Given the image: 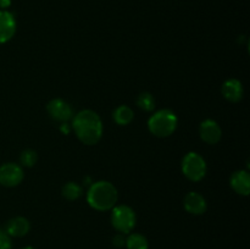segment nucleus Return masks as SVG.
<instances>
[{
  "instance_id": "1",
  "label": "nucleus",
  "mask_w": 250,
  "mask_h": 249,
  "mask_svg": "<svg viewBox=\"0 0 250 249\" xmlns=\"http://www.w3.org/2000/svg\"><path fill=\"white\" fill-rule=\"evenodd\" d=\"M72 129L85 145H94L103 136V122L99 115L89 109L78 112L72 120Z\"/></svg>"
},
{
  "instance_id": "2",
  "label": "nucleus",
  "mask_w": 250,
  "mask_h": 249,
  "mask_svg": "<svg viewBox=\"0 0 250 249\" xmlns=\"http://www.w3.org/2000/svg\"><path fill=\"white\" fill-rule=\"evenodd\" d=\"M119 193L109 181H97L92 183L87 192V202L98 211H107L116 205Z\"/></svg>"
},
{
  "instance_id": "3",
  "label": "nucleus",
  "mask_w": 250,
  "mask_h": 249,
  "mask_svg": "<svg viewBox=\"0 0 250 249\" xmlns=\"http://www.w3.org/2000/svg\"><path fill=\"white\" fill-rule=\"evenodd\" d=\"M178 124V119L175 112L170 109L156 111L148 120V128L151 134L159 138H166L173 134Z\"/></svg>"
},
{
  "instance_id": "4",
  "label": "nucleus",
  "mask_w": 250,
  "mask_h": 249,
  "mask_svg": "<svg viewBox=\"0 0 250 249\" xmlns=\"http://www.w3.org/2000/svg\"><path fill=\"white\" fill-rule=\"evenodd\" d=\"M111 211V225L119 233L128 234L136 226V212L128 205H115Z\"/></svg>"
},
{
  "instance_id": "5",
  "label": "nucleus",
  "mask_w": 250,
  "mask_h": 249,
  "mask_svg": "<svg viewBox=\"0 0 250 249\" xmlns=\"http://www.w3.org/2000/svg\"><path fill=\"white\" fill-rule=\"evenodd\" d=\"M207 163L204 158L195 151H190L182 159V172L193 182H199L207 175Z\"/></svg>"
},
{
  "instance_id": "6",
  "label": "nucleus",
  "mask_w": 250,
  "mask_h": 249,
  "mask_svg": "<svg viewBox=\"0 0 250 249\" xmlns=\"http://www.w3.org/2000/svg\"><path fill=\"white\" fill-rule=\"evenodd\" d=\"M24 173L20 165L15 163H6L0 166V185L12 188L23 181Z\"/></svg>"
},
{
  "instance_id": "7",
  "label": "nucleus",
  "mask_w": 250,
  "mask_h": 249,
  "mask_svg": "<svg viewBox=\"0 0 250 249\" xmlns=\"http://www.w3.org/2000/svg\"><path fill=\"white\" fill-rule=\"evenodd\" d=\"M46 111L51 119L61 124L70 121L73 117V110L71 105L60 98L51 99L46 105Z\"/></svg>"
},
{
  "instance_id": "8",
  "label": "nucleus",
  "mask_w": 250,
  "mask_h": 249,
  "mask_svg": "<svg viewBox=\"0 0 250 249\" xmlns=\"http://www.w3.org/2000/svg\"><path fill=\"white\" fill-rule=\"evenodd\" d=\"M199 136L207 144H216L222 137L221 127L215 120H204L199 126Z\"/></svg>"
},
{
  "instance_id": "9",
  "label": "nucleus",
  "mask_w": 250,
  "mask_h": 249,
  "mask_svg": "<svg viewBox=\"0 0 250 249\" xmlns=\"http://www.w3.org/2000/svg\"><path fill=\"white\" fill-rule=\"evenodd\" d=\"M16 33V20L11 12L0 10V44L9 42Z\"/></svg>"
},
{
  "instance_id": "10",
  "label": "nucleus",
  "mask_w": 250,
  "mask_h": 249,
  "mask_svg": "<svg viewBox=\"0 0 250 249\" xmlns=\"http://www.w3.org/2000/svg\"><path fill=\"white\" fill-rule=\"evenodd\" d=\"M183 207L186 211L192 215H203L207 211V200L197 192H189L183 199Z\"/></svg>"
},
{
  "instance_id": "11",
  "label": "nucleus",
  "mask_w": 250,
  "mask_h": 249,
  "mask_svg": "<svg viewBox=\"0 0 250 249\" xmlns=\"http://www.w3.org/2000/svg\"><path fill=\"white\" fill-rule=\"evenodd\" d=\"M221 93L225 99L229 100V103H238L243 98L244 89L238 80L231 78V80H227L226 82H224L221 87Z\"/></svg>"
},
{
  "instance_id": "12",
  "label": "nucleus",
  "mask_w": 250,
  "mask_h": 249,
  "mask_svg": "<svg viewBox=\"0 0 250 249\" xmlns=\"http://www.w3.org/2000/svg\"><path fill=\"white\" fill-rule=\"evenodd\" d=\"M232 189L239 195H249L250 193V175L247 170L236 171L229 180Z\"/></svg>"
},
{
  "instance_id": "13",
  "label": "nucleus",
  "mask_w": 250,
  "mask_h": 249,
  "mask_svg": "<svg viewBox=\"0 0 250 249\" xmlns=\"http://www.w3.org/2000/svg\"><path fill=\"white\" fill-rule=\"evenodd\" d=\"M31 229V224L28 220L23 216H16L9 220L5 227V231L9 233L10 237H23Z\"/></svg>"
},
{
  "instance_id": "14",
  "label": "nucleus",
  "mask_w": 250,
  "mask_h": 249,
  "mask_svg": "<svg viewBox=\"0 0 250 249\" xmlns=\"http://www.w3.org/2000/svg\"><path fill=\"white\" fill-rule=\"evenodd\" d=\"M114 117V121L116 122L119 126H127V124H131L134 119V112L127 105H120L119 107H116L112 114Z\"/></svg>"
},
{
  "instance_id": "15",
  "label": "nucleus",
  "mask_w": 250,
  "mask_h": 249,
  "mask_svg": "<svg viewBox=\"0 0 250 249\" xmlns=\"http://www.w3.org/2000/svg\"><path fill=\"white\" fill-rule=\"evenodd\" d=\"M126 247L127 249H148L149 242L146 236L141 233H128V237L126 238Z\"/></svg>"
},
{
  "instance_id": "16",
  "label": "nucleus",
  "mask_w": 250,
  "mask_h": 249,
  "mask_svg": "<svg viewBox=\"0 0 250 249\" xmlns=\"http://www.w3.org/2000/svg\"><path fill=\"white\" fill-rule=\"evenodd\" d=\"M61 194L67 200H77L83 194V189L76 182H67L66 185L62 186Z\"/></svg>"
},
{
  "instance_id": "17",
  "label": "nucleus",
  "mask_w": 250,
  "mask_h": 249,
  "mask_svg": "<svg viewBox=\"0 0 250 249\" xmlns=\"http://www.w3.org/2000/svg\"><path fill=\"white\" fill-rule=\"evenodd\" d=\"M137 106L146 112H151L155 109V98L149 92H143L137 98Z\"/></svg>"
},
{
  "instance_id": "18",
  "label": "nucleus",
  "mask_w": 250,
  "mask_h": 249,
  "mask_svg": "<svg viewBox=\"0 0 250 249\" xmlns=\"http://www.w3.org/2000/svg\"><path fill=\"white\" fill-rule=\"evenodd\" d=\"M37 160H38V155H37V151L33 150V149H26L20 155V163L24 167H32V166L36 165Z\"/></svg>"
},
{
  "instance_id": "19",
  "label": "nucleus",
  "mask_w": 250,
  "mask_h": 249,
  "mask_svg": "<svg viewBox=\"0 0 250 249\" xmlns=\"http://www.w3.org/2000/svg\"><path fill=\"white\" fill-rule=\"evenodd\" d=\"M12 248V241L11 237L9 236L4 228L0 227V249H11Z\"/></svg>"
},
{
  "instance_id": "20",
  "label": "nucleus",
  "mask_w": 250,
  "mask_h": 249,
  "mask_svg": "<svg viewBox=\"0 0 250 249\" xmlns=\"http://www.w3.org/2000/svg\"><path fill=\"white\" fill-rule=\"evenodd\" d=\"M112 244H114L116 248H122V247L126 246V237L122 233L115 234L114 238H112Z\"/></svg>"
},
{
  "instance_id": "21",
  "label": "nucleus",
  "mask_w": 250,
  "mask_h": 249,
  "mask_svg": "<svg viewBox=\"0 0 250 249\" xmlns=\"http://www.w3.org/2000/svg\"><path fill=\"white\" fill-rule=\"evenodd\" d=\"M71 129H72V127H71L70 124H67V122H63V124H61V126H60L61 133H63V134H70Z\"/></svg>"
},
{
  "instance_id": "22",
  "label": "nucleus",
  "mask_w": 250,
  "mask_h": 249,
  "mask_svg": "<svg viewBox=\"0 0 250 249\" xmlns=\"http://www.w3.org/2000/svg\"><path fill=\"white\" fill-rule=\"evenodd\" d=\"M11 5V0H0V9L5 10Z\"/></svg>"
},
{
  "instance_id": "23",
  "label": "nucleus",
  "mask_w": 250,
  "mask_h": 249,
  "mask_svg": "<svg viewBox=\"0 0 250 249\" xmlns=\"http://www.w3.org/2000/svg\"><path fill=\"white\" fill-rule=\"evenodd\" d=\"M21 249H36V248H33V247H23V248Z\"/></svg>"
}]
</instances>
